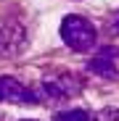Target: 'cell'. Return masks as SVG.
I'll return each instance as SVG.
<instances>
[{
    "label": "cell",
    "instance_id": "6",
    "mask_svg": "<svg viewBox=\"0 0 119 121\" xmlns=\"http://www.w3.org/2000/svg\"><path fill=\"white\" fill-rule=\"evenodd\" d=\"M98 121H119V108H103Z\"/></svg>",
    "mask_w": 119,
    "mask_h": 121
},
{
    "label": "cell",
    "instance_id": "5",
    "mask_svg": "<svg viewBox=\"0 0 119 121\" xmlns=\"http://www.w3.org/2000/svg\"><path fill=\"white\" fill-rule=\"evenodd\" d=\"M56 121H90V116H87V111H82V108H74V111L58 113Z\"/></svg>",
    "mask_w": 119,
    "mask_h": 121
},
{
    "label": "cell",
    "instance_id": "7",
    "mask_svg": "<svg viewBox=\"0 0 119 121\" xmlns=\"http://www.w3.org/2000/svg\"><path fill=\"white\" fill-rule=\"evenodd\" d=\"M106 24L111 26V32H114V34H119V11H116V13H114V16L109 18V21H106Z\"/></svg>",
    "mask_w": 119,
    "mask_h": 121
},
{
    "label": "cell",
    "instance_id": "8",
    "mask_svg": "<svg viewBox=\"0 0 119 121\" xmlns=\"http://www.w3.org/2000/svg\"><path fill=\"white\" fill-rule=\"evenodd\" d=\"M24 121H32V118H24Z\"/></svg>",
    "mask_w": 119,
    "mask_h": 121
},
{
    "label": "cell",
    "instance_id": "1",
    "mask_svg": "<svg viewBox=\"0 0 119 121\" xmlns=\"http://www.w3.org/2000/svg\"><path fill=\"white\" fill-rule=\"evenodd\" d=\"M61 37H64V42L74 50H90L95 45V26L87 21V18L82 16H66L64 21H61Z\"/></svg>",
    "mask_w": 119,
    "mask_h": 121
},
{
    "label": "cell",
    "instance_id": "2",
    "mask_svg": "<svg viewBox=\"0 0 119 121\" xmlns=\"http://www.w3.org/2000/svg\"><path fill=\"white\" fill-rule=\"evenodd\" d=\"M0 100H5V103H19V105H32L37 103V95L24 87L21 82H16L13 76H0Z\"/></svg>",
    "mask_w": 119,
    "mask_h": 121
},
{
    "label": "cell",
    "instance_id": "3",
    "mask_svg": "<svg viewBox=\"0 0 119 121\" xmlns=\"http://www.w3.org/2000/svg\"><path fill=\"white\" fill-rule=\"evenodd\" d=\"M43 90L50 97H71L79 90V84L66 74V76H53V79H48V82H43Z\"/></svg>",
    "mask_w": 119,
    "mask_h": 121
},
{
    "label": "cell",
    "instance_id": "4",
    "mask_svg": "<svg viewBox=\"0 0 119 121\" xmlns=\"http://www.w3.org/2000/svg\"><path fill=\"white\" fill-rule=\"evenodd\" d=\"M111 58H114V50H111V48H103V50H101V55L93 58L90 63H87V69H90V71H95L98 76L116 79V74H119V71H116V66H114V60H111Z\"/></svg>",
    "mask_w": 119,
    "mask_h": 121
}]
</instances>
